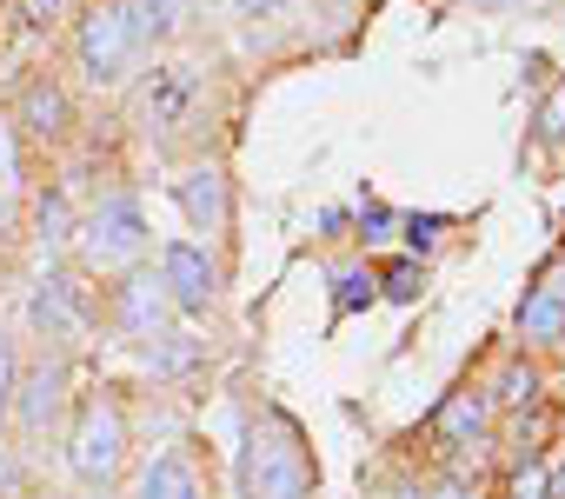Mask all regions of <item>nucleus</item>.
<instances>
[{
	"mask_svg": "<svg viewBox=\"0 0 565 499\" xmlns=\"http://www.w3.org/2000/svg\"><path fill=\"white\" fill-rule=\"evenodd\" d=\"M313 492H320V459L300 420L259 406L239 439V499H313Z\"/></svg>",
	"mask_w": 565,
	"mask_h": 499,
	"instance_id": "obj_1",
	"label": "nucleus"
},
{
	"mask_svg": "<svg viewBox=\"0 0 565 499\" xmlns=\"http://www.w3.org/2000/svg\"><path fill=\"white\" fill-rule=\"evenodd\" d=\"M74 261H81V274H94V280H120V274H134V267H147V254H153V226H147V206L134 200V193H107L100 206H87L81 220H74Z\"/></svg>",
	"mask_w": 565,
	"mask_h": 499,
	"instance_id": "obj_2",
	"label": "nucleus"
},
{
	"mask_svg": "<svg viewBox=\"0 0 565 499\" xmlns=\"http://www.w3.org/2000/svg\"><path fill=\"white\" fill-rule=\"evenodd\" d=\"M147 34L134 28V14L120 8V0H87L81 8V28H74V61L94 87H127L147 61Z\"/></svg>",
	"mask_w": 565,
	"mask_h": 499,
	"instance_id": "obj_3",
	"label": "nucleus"
},
{
	"mask_svg": "<svg viewBox=\"0 0 565 499\" xmlns=\"http://www.w3.org/2000/svg\"><path fill=\"white\" fill-rule=\"evenodd\" d=\"M127 459H134V433H127V413L114 400H87L74 413V433H67V473L74 486L87 492H114L127 479Z\"/></svg>",
	"mask_w": 565,
	"mask_h": 499,
	"instance_id": "obj_4",
	"label": "nucleus"
},
{
	"mask_svg": "<svg viewBox=\"0 0 565 499\" xmlns=\"http://www.w3.org/2000/svg\"><path fill=\"white\" fill-rule=\"evenodd\" d=\"M28 327H34L41 353H61V360H67V353L87 340V327H94V300H87V287H81L74 274L47 267L41 287H34V300H28Z\"/></svg>",
	"mask_w": 565,
	"mask_h": 499,
	"instance_id": "obj_5",
	"label": "nucleus"
},
{
	"mask_svg": "<svg viewBox=\"0 0 565 499\" xmlns=\"http://www.w3.org/2000/svg\"><path fill=\"white\" fill-rule=\"evenodd\" d=\"M173 320H180V314H173V300H167V287H160L153 267H134V274H120V280L107 287V327H114L127 347L167 340Z\"/></svg>",
	"mask_w": 565,
	"mask_h": 499,
	"instance_id": "obj_6",
	"label": "nucleus"
},
{
	"mask_svg": "<svg viewBox=\"0 0 565 499\" xmlns=\"http://www.w3.org/2000/svg\"><path fill=\"white\" fill-rule=\"evenodd\" d=\"M160 287H167L180 320H206L220 307V261L200 240H167L160 246Z\"/></svg>",
	"mask_w": 565,
	"mask_h": 499,
	"instance_id": "obj_7",
	"label": "nucleus"
},
{
	"mask_svg": "<svg viewBox=\"0 0 565 499\" xmlns=\"http://www.w3.org/2000/svg\"><path fill=\"white\" fill-rule=\"evenodd\" d=\"M67 393H74V367H67L61 353H41L34 367H21L8 420H14L28 439H47V433L61 426V413H67Z\"/></svg>",
	"mask_w": 565,
	"mask_h": 499,
	"instance_id": "obj_8",
	"label": "nucleus"
},
{
	"mask_svg": "<svg viewBox=\"0 0 565 499\" xmlns=\"http://www.w3.org/2000/svg\"><path fill=\"white\" fill-rule=\"evenodd\" d=\"M512 327H519V347H565V254H552L539 274H532V287L519 294V314H512Z\"/></svg>",
	"mask_w": 565,
	"mask_h": 499,
	"instance_id": "obj_9",
	"label": "nucleus"
},
{
	"mask_svg": "<svg viewBox=\"0 0 565 499\" xmlns=\"http://www.w3.org/2000/svg\"><path fill=\"white\" fill-rule=\"evenodd\" d=\"M8 127H21L28 140H41V147H61L67 134H74V94L54 81V74H34L28 87H21V100H14V120Z\"/></svg>",
	"mask_w": 565,
	"mask_h": 499,
	"instance_id": "obj_10",
	"label": "nucleus"
},
{
	"mask_svg": "<svg viewBox=\"0 0 565 499\" xmlns=\"http://www.w3.org/2000/svg\"><path fill=\"white\" fill-rule=\"evenodd\" d=\"M173 206L186 213V226L193 233H226L233 226V187H226V173L220 167H186L180 180H173Z\"/></svg>",
	"mask_w": 565,
	"mask_h": 499,
	"instance_id": "obj_11",
	"label": "nucleus"
},
{
	"mask_svg": "<svg viewBox=\"0 0 565 499\" xmlns=\"http://www.w3.org/2000/svg\"><path fill=\"white\" fill-rule=\"evenodd\" d=\"M127 499H206V479H200L193 453L167 446V453H153V459L134 473V492H127Z\"/></svg>",
	"mask_w": 565,
	"mask_h": 499,
	"instance_id": "obj_12",
	"label": "nucleus"
},
{
	"mask_svg": "<svg viewBox=\"0 0 565 499\" xmlns=\"http://www.w3.org/2000/svg\"><path fill=\"white\" fill-rule=\"evenodd\" d=\"M486 426H492V400H486V386H452V393L439 400V413H433V433H439L446 446H479Z\"/></svg>",
	"mask_w": 565,
	"mask_h": 499,
	"instance_id": "obj_13",
	"label": "nucleus"
},
{
	"mask_svg": "<svg viewBox=\"0 0 565 499\" xmlns=\"http://www.w3.org/2000/svg\"><path fill=\"white\" fill-rule=\"evenodd\" d=\"M539 393H545V380H539V367H525V353H512L499 367V380L486 386L492 413H525V406H539Z\"/></svg>",
	"mask_w": 565,
	"mask_h": 499,
	"instance_id": "obj_14",
	"label": "nucleus"
},
{
	"mask_svg": "<svg viewBox=\"0 0 565 499\" xmlns=\"http://www.w3.org/2000/svg\"><path fill=\"white\" fill-rule=\"evenodd\" d=\"M186 100H193L186 67H153V81H147V120H153V127H173V120L186 114Z\"/></svg>",
	"mask_w": 565,
	"mask_h": 499,
	"instance_id": "obj_15",
	"label": "nucleus"
},
{
	"mask_svg": "<svg viewBox=\"0 0 565 499\" xmlns=\"http://www.w3.org/2000/svg\"><path fill=\"white\" fill-rule=\"evenodd\" d=\"M120 8L134 14V28L147 34V47H160V41H173L186 28V0H120Z\"/></svg>",
	"mask_w": 565,
	"mask_h": 499,
	"instance_id": "obj_16",
	"label": "nucleus"
},
{
	"mask_svg": "<svg viewBox=\"0 0 565 499\" xmlns=\"http://www.w3.org/2000/svg\"><path fill=\"white\" fill-rule=\"evenodd\" d=\"M14 213H21V134L0 120V233L14 226Z\"/></svg>",
	"mask_w": 565,
	"mask_h": 499,
	"instance_id": "obj_17",
	"label": "nucleus"
},
{
	"mask_svg": "<svg viewBox=\"0 0 565 499\" xmlns=\"http://www.w3.org/2000/svg\"><path fill=\"white\" fill-rule=\"evenodd\" d=\"M380 300V280H373V267H333V314L347 320V314H360V307H373Z\"/></svg>",
	"mask_w": 565,
	"mask_h": 499,
	"instance_id": "obj_18",
	"label": "nucleus"
},
{
	"mask_svg": "<svg viewBox=\"0 0 565 499\" xmlns=\"http://www.w3.org/2000/svg\"><path fill=\"white\" fill-rule=\"evenodd\" d=\"M34 226H41V246H47V254H61V246L74 240V213H67V193H61V187L34 200Z\"/></svg>",
	"mask_w": 565,
	"mask_h": 499,
	"instance_id": "obj_19",
	"label": "nucleus"
},
{
	"mask_svg": "<svg viewBox=\"0 0 565 499\" xmlns=\"http://www.w3.org/2000/svg\"><path fill=\"white\" fill-rule=\"evenodd\" d=\"M373 280H380V300H393V307H413L426 294V267L419 261H386Z\"/></svg>",
	"mask_w": 565,
	"mask_h": 499,
	"instance_id": "obj_20",
	"label": "nucleus"
},
{
	"mask_svg": "<svg viewBox=\"0 0 565 499\" xmlns=\"http://www.w3.org/2000/svg\"><path fill=\"white\" fill-rule=\"evenodd\" d=\"M505 499H552V479H545V459H519L505 473Z\"/></svg>",
	"mask_w": 565,
	"mask_h": 499,
	"instance_id": "obj_21",
	"label": "nucleus"
},
{
	"mask_svg": "<svg viewBox=\"0 0 565 499\" xmlns=\"http://www.w3.org/2000/svg\"><path fill=\"white\" fill-rule=\"evenodd\" d=\"M532 140H539V147H558V140H565V81H558V87L545 94V107L532 114Z\"/></svg>",
	"mask_w": 565,
	"mask_h": 499,
	"instance_id": "obj_22",
	"label": "nucleus"
},
{
	"mask_svg": "<svg viewBox=\"0 0 565 499\" xmlns=\"http://www.w3.org/2000/svg\"><path fill=\"white\" fill-rule=\"evenodd\" d=\"M14 380H21V347H14L8 327H0V420H8V406H14Z\"/></svg>",
	"mask_w": 565,
	"mask_h": 499,
	"instance_id": "obj_23",
	"label": "nucleus"
},
{
	"mask_svg": "<svg viewBox=\"0 0 565 499\" xmlns=\"http://www.w3.org/2000/svg\"><path fill=\"white\" fill-rule=\"evenodd\" d=\"M287 8H294V0H233V14H239L246 28H266V21H279Z\"/></svg>",
	"mask_w": 565,
	"mask_h": 499,
	"instance_id": "obj_24",
	"label": "nucleus"
},
{
	"mask_svg": "<svg viewBox=\"0 0 565 499\" xmlns=\"http://www.w3.org/2000/svg\"><path fill=\"white\" fill-rule=\"evenodd\" d=\"M28 486V473H21V453L8 446V433H0V499H14Z\"/></svg>",
	"mask_w": 565,
	"mask_h": 499,
	"instance_id": "obj_25",
	"label": "nucleus"
},
{
	"mask_svg": "<svg viewBox=\"0 0 565 499\" xmlns=\"http://www.w3.org/2000/svg\"><path fill=\"white\" fill-rule=\"evenodd\" d=\"M67 8H74V0H21V21H28V28H41V34H47V28H54V21H61V14H67Z\"/></svg>",
	"mask_w": 565,
	"mask_h": 499,
	"instance_id": "obj_26",
	"label": "nucleus"
},
{
	"mask_svg": "<svg viewBox=\"0 0 565 499\" xmlns=\"http://www.w3.org/2000/svg\"><path fill=\"white\" fill-rule=\"evenodd\" d=\"M439 226H446L439 213H426V220H406V240H413V246H433V240H439Z\"/></svg>",
	"mask_w": 565,
	"mask_h": 499,
	"instance_id": "obj_27",
	"label": "nucleus"
},
{
	"mask_svg": "<svg viewBox=\"0 0 565 499\" xmlns=\"http://www.w3.org/2000/svg\"><path fill=\"white\" fill-rule=\"evenodd\" d=\"M545 479H552V499H565V453H558V459H545Z\"/></svg>",
	"mask_w": 565,
	"mask_h": 499,
	"instance_id": "obj_28",
	"label": "nucleus"
},
{
	"mask_svg": "<svg viewBox=\"0 0 565 499\" xmlns=\"http://www.w3.org/2000/svg\"><path fill=\"white\" fill-rule=\"evenodd\" d=\"M426 499H472V492H466V479H439V486H433Z\"/></svg>",
	"mask_w": 565,
	"mask_h": 499,
	"instance_id": "obj_29",
	"label": "nucleus"
},
{
	"mask_svg": "<svg viewBox=\"0 0 565 499\" xmlns=\"http://www.w3.org/2000/svg\"><path fill=\"white\" fill-rule=\"evenodd\" d=\"M386 499H426V486H413V479H393V486H386Z\"/></svg>",
	"mask_w": 565,
	"mask_h": 499,
	"instance_id": "obj_30",
	"label": "nucleus"
}]
</instances>
